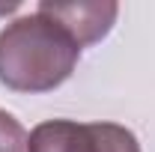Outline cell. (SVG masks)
<instances>
[{
  "mask_svg": "<svg viewBox=\"0 0 155 152\" xmlns=\"http://www.w3.org/2000/svg\"><path fill=\"white\" fill-rule=\"evenodd\" d=\"M81 45L54 18L30 12L0 30V84L15 93H51L66 84Z\"/></svg>",
  "mask_w": 155,
  "mask_h": 152,
  "instance_id": "obj_1",
  "label": "cell"
},
{
  "mask_svg": "<svg viewBox=\"0 0 155 152\" xmlns=\"http://www.w3.org/2000/svg\"><path fill=\"white\" fill-rule=\"evenodd\" d=\"M27 152H140V143L116 122L48 119L30 131Z\"/></svg>",
  "mask_w": 155,
  "mask_h": 152,
  "instance_id": "obj_2",
  "label": "cell"
},
{
  "mask_svg": "<svg viewBox=\"0 0 155 152\" xmlns=\"http://www.w3.org/2000/svg\"><path fill=\"white\" fill-rule=\"evenodd\" d=\"M39 12L54 18L60 27H66L78 45L87 48V45H96L98 39H104L110 33L116 15H119V6L116 3H84V0H78V3L42 0Z\"/></svg>",
  "mask_w": 155,
  "mask_h": 152,
  "instance_id": "obj_3",
  "label": "cell"
},
{
  "mask_svg": "<svg viewBox=\"0 0 155 152\" xmlns=\"http://www.w3.org/2000/svg\"><path fill=\"white\" fill-rule=\"evenodd\" d=\"M0 152H27V131L3 107H0Z\"/></svg>",
  "mask_w": 155,
  "mask_h": 152,
  "instance_id": "obj_4",
  "label": "cell"
}]
</instances>
